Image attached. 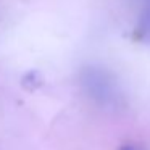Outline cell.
I'll list each match as a JSON object with an SVG mask.
<instances>
[{
  "instance_id": "obj_1",
  "label": "cell",
  "mask_w": 150,
  "mask_h": 150,
  "mask_svg": "<svg viewBox=\"0 0 150 150\" xmlns=\"http://www.w3.org/2000/svg\"><path fill=\"white\" fill-rule=\"evenodd\" d=\"M81 82L86 94L97 105L113 108L120 105L121 94L118 91L116 82L108 73L98 68H86L81 74Z\"/></svg>"
},
{
  "instance_id": "obj_3",
  "label": "cell",
  "mask_w": 150,
  "mask_h": 150,
  "mask_svg": "<svg viewBox=\"0 0 150 150\" xmlns=\"http://www.w3.org/2000/svg\"><path fill=\"white\" fill-rule=\"evenodd\" d=\"M118 150H139L137 147H134V145H121Z\"/></svg>"
},
{
  "instance_id": "obj_2",
  "label": "cell",
  "mask_w": 150,
  "mask_h": 150,
  "mask_svg": "<svg viewBox=\"0 0 150 150\" xmlns=\"http://www.w3.org/2000/svg\"><path fill=\"white\" fill-rule=\"evenodd\" d=\"M136 37L144 44L150 45V4L144 8V11L140 13L139 21L136 24Z\"/></svg>"
}]
</instances>
